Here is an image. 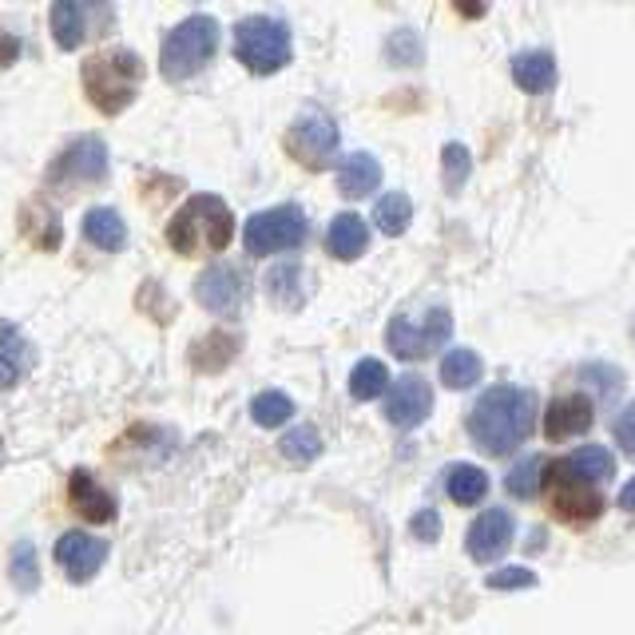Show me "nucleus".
I'll use <instances>...</instances> for the list:
<instances>
[{
	"mask_svg": "<svg viewBox=\"0 0 635 635\" xmlns=\"http://www.w3.org/2000/svg\"><path fill=\"white\" fill-rule=\"evenodd\" d=\"M532 426H536V398L516 386L489 389L469 413V433L484 453L493 457L516 453L532 437Z\"/></svg>",
	"mask_w": 635,
	"mask_h": 635,
	"instance_id": "1",
	"label": "nucleus"
},
{
	"mask_svg": "<svg viewBox=\"0 0 635 635\" xmlns=\"http://www.w3.org/2000/svg\"><path fill=\"white\" fill-rule=\"evenodd\" d=\"M231 235H235V215L218 195H191L167 223L171 250L183 258L218 255L231 247Z\"/></svg>",
	"mask_w": 635,
	"mask_h": 635,
	"instance_id": "2",
	"label": "nucleus"
},
{
	"mask_svg": "<svg viewBox=\"0 0 635 635\" xmlns=\"http://www.w3.org/2000/svg\"><path fill=\"white\" fill-rule=\"evenodd\" d=\"M80 84H84L88 104L104 115H120L143 84V60L132 48H104L80 64Z\"/></svg>",
	"mask_w": 635,
	"mask_h": 635,
	"instance_id": "3",
	"label": "nucleus"
},
{
	"mask_svg": "<svg viewBox=\"0 0 635 635\" xmlns=\"http://www.w3.org/2000/svg\"><path fill=\"white\" fill-rule=\"evenodd\" d=\"M218 52V20L215 17H187L167 32L160 48V72L171 84L199 76Z\"/></svg>",
	"mask_w": 635,
	"mask_h": 635,
	"instance_id": "4",
	"label": "nucleus"
},
{
	"mask_svg": "<svg viewBox=\"0 0 635 635\" xmlns=\"http://www.w3.org/2000/svg\"><path fill=\"white\" fill-rule=\"evenodd\" d=\"M544 501L549 512L564 524H592L604 512V496L596 493V484L580 473L572 461H552L541 477Z\"/></svg>",
	"mask_w": 635,
	"mask_h": 635,
	"instance_id": "5",
	"label": "nucleus"
},
{
	"mask_svg": "<svg viewBox=\"0 0 635 635\" xmlns=\"http://www.w3.org/2000/svg\"><path fill=\"white\" fill-rule=\"evenodd\" d=\"M235 57L255 76H275L290 64V29L275 17H247L235 24Z\"/></svg>",
	"mask_w": 635,
	"mask_h": 635,
	"instance_id": "6",
	"label": "nucleus"
},
{
	"mask_svg": "<svg viewBox=\"0 0 635 635\" xmlns=\"http://www.w3.org/2000/svg\"><path fill=\"white\" fill-rule=\"evenodd\" d=\"M48 24H52L57 48L76 52V48H84L88 40H100L112 32L115 4L112 0H52Z\"/></svg>",
	"mask_w": 635,
	"mask_h": 635,
	"instance_id": "7",
	"label": "nucleus"
},
{
	"mask_svg": "<svg viewBox=\"0 0 635 635\" xmlns=\"http://www.w3.org/2000/svg\"><path fill=\"white\" fill-rule=\"evenodd\" d=\"M303 238H306V215H303V207H295V203L258 211V215H250L247 231H243L247 255H258V258L303 247Z\"/></svg>",
	"mask_w": 635,
	"mask_h": 635,
	"instance_id": "8",
	"label": "nucleus"
},
{
	"mask_svg": "<svg viewBox=\"0 0 635 635\" xmlns=\"http://www.w3.org/2000/svg\"><path fill=\"white\" fill-rule=\"evenodd\" d=\"M449 330H453V318H449L445 306H433L429 314H421V318H409V314H401V318H393L386 330V346L398 358L406 361H418V358H429L433 350H441L449 338Z\"/></svg>",
	"mask_w": 635,
	"mask_h": 635,
	"instance_id": "9",
	"label": "nucleus"
},
{
	"mask_svg": "<svg viewBox=\"0 0 635 635\" xmlns=\"http://www.w3.org/2000/svg\"><path fill=\"white\" fill-rule=\"evenodd\" d=\"M107 180V147L100 135H80L52 160L48 167V187H92V183Z\"/></svg>",
	"mask_w": 635,
	"mask_h": 635,
	"instance_id": "10",
	"label": "nucleus"
},
{
	"mask_svg": "<svg viewBox=\"0 0 635 635\" xmlns=\"http://www.w3.org/2000/svg\"><path fill=\"white\" fill-rule=\"evenodd\" d=\"M286 152L306 171H322L338 155V127L326 112H303L286 132Z\"/></svg>",
	"mask_w": 635,
	"mask_h": 635,
	"instance_id": "11",
	"label": "nucleus"
},
{
	"mask_svg": "<svg viewBox=\"0 0 635 635\" xmlns=\"http://www.w3.org/2000/svg\"><path fill=\"white\" fill-rule=\"evenodd\" d=\"M107 560V544L88 536V532H64L57 541V564L64 569V576L72 584H88L95 572L104 569Z\"/></svg>",
	"mask_w": 635,
	"mask_h": 635,
	"instance_id": "12",
	"label": "nucleus"
},
{
	"mask_svg": "<svg viewBox=\"0 0 635 635\" xmlns=\"http://www.w3.org/2000/svg\"><path fill=\"white\" fill-rule=\"evenodd\" d=\"M433 413V389L426 386L421 378H401L393 381V389H389L386 398V421L393 429H413L421 426V421Z\"/></svg>",
	"mask_w": 635,
	"mask_h": 635,
	"instance_id": "13",
	"label": "nucleus"
},
{
	"mask_svg": "<svg viewBox=\"0 0 635 635\" xmlns=\"http://www.w3.org/2000/svg\"><path fill=\"white\" fill-rule=\"evenodd\" d=\"M195 298H199L203 310L211 314H235L238 303H243V275L235 266H207L195 283Z\"/></svg>",
	"mask_w": 635,
	"mask_h": 635,
	"instance_id": "14",
	"label": "nucleus"
},
{
	"mask_svg": "<svg viewBox=\"0 0 635 635\" xmlns=\"http://www.w3.org/2000/svg\"><path fill=\"white\" fill-rule=\"evenodd\" d=\"M509 544H512V516L504 509L481 512V516L473 521V529H469V536H465L469 556L481 560V564L504 556V549H509Z\"/></svg>",
	"mask_w": 635,
	"mask_h": 635,
	"instance_id": "15",
	"label": "nucleus"
},
{
	"mask_svg": "<svg viewBox=\"0 0 635 635\" xmlns=\"http://www.w3.org/2000/svg\"><path fill=\"white\" fill-rule=\"evenodd\" d=\"M68 504H72L76 516H84V521H92V524L115 521V496L107 493L104 484L95 481L88 469H76V473L68 477Z\"/></svg>",
	"mask_w": 635,
	"mask_h": 635,
	"instance_id": "16",
	"label": "nucleus"
},
{
	"mask_svg": "<svg viewBox=\"0 0 635 635\" xmlns=\"http://www.w3.org/2000/svg\"><path fill=\"white\" fill-rule=\"evenodd\" d=\"M592 426V401L584 393H564L544 413V433L549 441H569V437L584 433Z\"/></svg>",
	"mask_w": 635,
	"mask_h": 635,
	"instance_id": "17",
	"label": "nucleus"
},
{
	"mask_svg": "<svg viewBox=\"0 0 635 635\" xmlns=\"http://www.w3.org/2000/svg\"><path fill=\"white\" fill-rule=\"evenodd\" d=\"M326 247H330V255L341 258V263L358 258L361 250L370 247V227H366V218L354 215V211L338 215L330 223V231H326Z\"/></svg>",
	"mask_w": 635,
	"mask_h": 635,
	"instance_id": "18",
	"label": "nucleus"
},
{
	"mask_svg": "<svg viewBox=\"0 0 635 635\" xmlns=\"http://www.w3.org/2000/svg\"><path fill=\"white\" fill-rule=\"evenodd\" d=\"M378 183H381V163L373 160L370 152H358V155H350V160H341L338 191L346 195V199L370 195V191H378Z\"/></svg>",
	"mask_w": 635,
	"mask_h": 635,
	"instance_id": "19",
	"label": "nucleus"
},
{
	"mask_svg": "<svg viewBox=\"0 0 635 635\" xmlns=\"http://www.w3.org/2000/svg\"><path fill=\"white\" fill-rule=\"evenodd\" d=\"M32 346L20 338L12 322H0V389H12L24 373H29Z\"/></svg>",
	"mask_w": 635,
	"mask_h": 635,
	"instance_id": "20",
	"label": "nucleus"
},
{
	"mask_svg": "<svg viewBox=\"0 0 635 635\" xmlns=\"http://www.w3.org/2000/svg\"><path fill=\"white\" fill-rule=\"evenodd\" d=\"M84 238L92 243V247L100 250H124L127 247V227L124 218H120V211L112 207H92L84 215Z\"/></svg>",
	"mask_w": 635,
	"mask_h": 635,
	"instance_id": "21",
	"label": "nucleus"
},
{
	"mask_svg": "<svg viewBox=\"0 0 635 635\" xmlns=\"http://www.w3.org/2000/svg\"><path fill=\"white\" fill-rule=\"evenodd\" d=\"M512 80L532 95L549 92L556 84V60L549 52H521V57H512Z\"/></svg>",
	"mask_w": 635,
	"mask_h": 635,
	"instance_id": "22",
	"label": "nucleus"
},
{
	"mask_svg": "<svg viewBox=\"0 0 635 635\" xmlns=\"http://www.w3.org/2000/svg\"><path fill=\"white\" fill-rule=\"evenodd\" d=\"M24 238L40 250H57L60 247V218L48 203H32L24 207Z\"/></svg>",
	"mask_w": 635,
	"mask_h": 635,
	"instance_id": "23",
	"label": "nucleus"
},
{
	"mask_svg": "<svg viewBox=\"0 0 635 635\" xmlns=\"http://www.w3.org/2000/svg\"><path fill=\"white\" fill-rule=\"evenodd\" d=\"M445 493L453 504H477L489 493V473L477 465H453L445 477Z\"/></svg>",
	"mask_w": 635,
	"mask_h": 635,
	"instance_id": "24",
	"label": "nucleus"
},
{
	"mask_svg": "<svg viewBox=\"0 0 635 635\" xmlns=\"http://www.w3.org/2000/svg\"><path fill=\"white\" fill-rule=\"evenodd\" d=\"M303 266L298 263H283L275 266L270 275H266V295L275 298L278 306H286V310H295V306H303Z\"/></svg>",
	"mask_w": 635,
	"mask_h": 635,
	"instance_id": "25",
	"label": "nucleus"
},
{
	"mask_svg": "<svg viewBox=\"0 0 635 635\" xmlns=\"http://www.w3.org/2000/svg\"><path fill=\"white\" fill-rule=\"evenodd\" d=\"M481 373L484 366L473 350H449L445 358H441V381H445L449 389H473L477 381H481Z\"/></svg>",
	"mask_w": 635,
	"mask_h": 635,
	"instance_id": "26",
	"label": "nucleus"
},
{
	"mask_svg": "<svg viewBox=\"0 0 635 635\" xmlns=\"http://www.w3.org/2000/svg\"><path fill=\"white\" fill-rule=\"evenodd\" d=\"M373 223H378L386 235H406L409 223H413V203H409V195H401V191L381 195L378 207H373Z\"/></svg>",
	"mask_w": 635,
	"mask_h": 635,
	"instance_id": "27",
	"label": "nucleus"
},
{
	"mask_svg": "<svg viewBox=\"0 0 635 635\" xmlns=\"http://www.w3.org/2000/svg\"><path fill=\"white\" fill-rule=\"evenodd\" d=\"M381 389H389V373L378 358H361L350 373V393L358 401H373L381 398Z\"/></svg>",
	"mask_w": 635,
	"mask_h": 635,
	"instance_id": "28",
	"label": "nucleus"
},
{
	"mask_svg": "<svg viewBox=\"0 0 635 635\" xmlns=\"http://www.w3.org/2000/svg\"><path fill=\"white\" fill-rule=\"evenodd\" d=\"M250 418L266 429L286 426V421L295 418V401L286 398V393H278V389H266V393H258V398L250 401Z\"/></svg>",
	"mask_w": 635,
	"mask_h": 635,
	"instance_id": "29",
	"label": "nucleus"
},
{
	"mask_svg": "<svg viewBox=\"0 0 635 635\" xmlns=\"http://www.w3.org/2000/svg\"><path fill=\"white\" fill-rule=\"evenodd\" d=\"M278 449L286 453V461H295V465H310L314 457L322 453V437H318V429L310 426H295L290 433L278 441Z\"/></svg>",
	"mask_w": 635,
	"mask_h": 635,
	"instance_id": "30",
	"label": "nucleus"
},
{
	"mask_svg": "<svg viewBox=\"0 0 635 635\" xmlns=\"http://www.w3.org/2000/svg\"><path fill=\"white\" fill-rule=\"evenodd\" d=\"M541 477H544L541 457H524L521 465L509 473V493L516 496V501H532V496H536V484H541Z\"/></svg>",
	"mask_w": 635,
	"mask_h": 635,
	"instance_id": "31",
	"label": "nucleus"
},
{
	"mask_svg": "<svg viewBox=\"0 0 635 635\" xmlns=\"http://www.w3.org/2000/svg\"><path fill=\"white\" fill-rule=\"evenodd\" d=\"M9 576H12V584H17L20 592H32V588H37V580H40V572H37V549H32L29 541H20L17 549H12Z\"/></svg>",
	"mask_w": 635,
	"mask_h": 635,
	"instance_id": "32",
	"label": "nucleus"
},
{
	"mask_svg": "<svg viewBox=\"0 0 635 635\" xmlns=\"http://www.w3.org/2000/svg\"><path fill=\"white\" fill-rule=\"evenodd\" d=\"M572 465L588 477V481H612V473H616V461H612V453H607V449H600V445H584L576 457H572Z\"/></svg>",
	"mask_w": 635,
	"mask_h": 635,
	"instance_id": "33",
	"label": "nucleus"
},
{
	"mask_svg": "<svg viewBox=\"0 0 635 635\" xmlns=\"http://www.w3.org/2000/svg\"><path fill=\"white\" fill-rule=\"evenodd\" d=\"M441 160H445V187H449V191H461V187H465L469 163H473V160H469V147H465V143H449Z\"/></svg>",
	"mask_w": 635,
	"mask_h": 635,
	"instance_id": "34",
	"label": "nucleus"
},
{
	"mask_svg": "<svg viewBox=\"0 0 635 635\" xmlns=\"http://www.w3.org/2000/svg\"><path fill=\"white\" fill-rule=\"evenodd\" d=\"M489 588L509 592V588H536V572L532 569H501L489 576Z\"/></svg>",
	"mask_w": 635,
	"mask_h": 635,
	"instance_id": "35",
	"label": "nucleus"
},
{
	"mask_svg": "<svg viewBox=\"0 0 635 635\" xmlns=\"http://www.w3.org/2000/svg\"><path fill=\"white\" fill-rule=\"evenodd\" d=\"M386 52H389V60H398L401 68H409L418 60V40L409 37V32H398V37L386 44Z\"/></svg>",
	"mask_w": 635,
	"mask_h": 635,
	"instance_id": "36",
	"label": "nucleus"
},
{
	"mask_svg": "<svg viewBox=\"0 0 635 635\" xmlns=\"http://www.w3.org/2000/svg\"><path fill=\"white\" fill-rule=\"evenodd\" d=\"M409 529H413V536H418V541L433 544L437 536H441V516H437L433 509H421L418 516H413V524H409Z\"/></svg>",
	"mask_w": 635,
	"mask_h": 635,
	"instance_id": "37",
	"label": "nucleus"
},
{
	"mask_svg": "<svg viewBox=\"0 0 635 635\" xmlns=\"http://www.w3.org/2000/svg\"><path fill=\"white\" fill-rule=\"evenodd\" d=\"M616 441L624 453H635V401L616 418Z\"/></svg>",
	"mask_w": 635,
	"mask_h": 635,
	"instance_id": "38",
	"label": "nucleus"
},
{
	"mask_svg": "<svg viewBox=\"0 0 635 635\" xmlns=\"http://www.w3.org/2000/svg\"><path fill=\"white\" fill-rule=\"evenodd\" d=\"M588 378H600L604 381V398H616L619 393V386H624V373L619 370H612V366H588Z\"/></svg>",
	"mask_w": 635,
	"mask_h": 635,
	"instance_id": "39",
	"label": "nucleus"
},
{
	"mask_svg": "<svg viewBox=\"0 0 635 635\" xmlns=\"http://www.w3.org/2000/svg\"><path fill=\"white\" fill-rule=\"evenodd\" d=\"M20 52H24V44H20L17 32L0 29V68H12V64H17Z\"/></svg>",
	"mask_w": 635,
	"mask_h": 635,
	"instance_id": "40",
	"label": "nucleus"
},
{
	"mask_svg": "<svg viewBox=\"0 0 635 635\" xmlns=\"http://www.w3.org/2000/svg\"><path fill=\"white\" fill-rule=\"evenodd\" d=\"M453 9L461 12V17L477 20V17H484V12H489V0H453Z\"/></svg>",
	"mask_w": 635,
	"mask_h": 635,
	"instance_id": "41",
	"label": "nucleus"
},
{
	"mask_svg": "<svg viewBox=\"0 0 635 635\" xmlns=\"http://www.w3.org/2000/svg\"><path fill=\"white\" fill-rule=\"evenodd\" d=\"M619 509H627V512H635V477L624 484V493H619Z\"/></svg>",
	"mask_w": 635,
	"mask_h": 635,
	"instance_id": "42",
	"label": "nucleus"
}]
</instances>
